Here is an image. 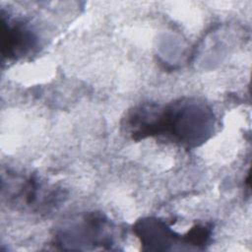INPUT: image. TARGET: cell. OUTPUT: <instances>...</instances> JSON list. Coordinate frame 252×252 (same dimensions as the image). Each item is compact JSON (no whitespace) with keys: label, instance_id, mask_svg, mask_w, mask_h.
I'll use <instances>...</instances> for the list:
<instances>
[{"label":"cell","instance_id":"obj_1","mask_svg":"<svg viewBox=\"0 0 252 252\" xmlns=\"http://www.w3.org/2000/svg\"><path fill=\"white\" fill-rule=\"evenodd\" d=\"M211 108L194 99H179L167 105L145 103L126 115L123 127L134 140L164 137L184 147H196L213 133Z\"/></svg>","mask_w":252,"mask_h":252},{"label":"cell","instance_id":"obj_2","mask_svg":"<svg viewBox=\"0 0 252 252\" xmlns=\"http://www.w3.org/2000/svg\"><path fill=\"white\" fill-rule=\"evenodd\" d=\"M59 244L103 246L113 244L111 227L100 215L91 214L73 220L56 237Z\"/></svg>","mask_w":252,"mask_h":252},{"label":"cell","instance_id":"obj_3","mask_svg":"<svg viewBox=\"0 0 252 252\" xmlns=\"http://www.w3.org/2000/svg\"><path fill=\"white\" fill-rule=\"evenodd\" d=\"M37 38L22 21L1 13V54L3 59L18 60L31 54L36 47Z\"/></svg>","mask_w":252,"mask_h":252},{"label":"cell","instance_id":"obj_4","mask_svg":"<svg viewBox=\"0 0 252 252\" xmlns=\"http://www.w3.org/2000/svg\"><path fill=\"white\" fill-rule=\"evenodd\" d=\"M134 230L142 244L149 250H167L169 246L177 244L181 239L163 221L157 219L139 220Z\"/></svg>","mask_w":252,"mask_h":252}]
</instances>
